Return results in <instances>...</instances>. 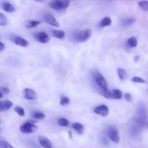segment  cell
Instances as JSON below:
<instances>
[{
	"mask_svg": "<svg viewBox=\"0 0 148 148\" xmlns=\"http://www.w3.org/2000/svg\"><path fill=\"white\" fill-rule=\"evenodd\" d=\"M70 4L69 0H51L49 2V7L55 10H64L67 8Z\"/></svg>",
	"mask_w": 148,
	"mask_h": 148,
	"instance_id": "obj_1",
	"label": "cell"
},
{
	"mask_svg": "<svg viewBox=\"0 0 148 148\" xmlns=\"http://www.w3.org/2000/svg\"><path fill=\"white\" fill-rule=\"evenodd\" d=\"M147 117V112L145 106L143 104H140L137 109V117L136 121L140 126H143L146 121Z\"/></svg>",
	"mask_w": 148,
	"mask_h": 148,
	"instance_id": "obj_2",
	"label": "cell"
},
{
	"mask_svg": "<svg viewBox=\"0 0 148 148\" xmlns=\"http://www.w3.org/2000/svg\"><path fill=\"white\" fill-rule=\"evenodd\" d=\"M91 36V30L90 29L79 31L75 33V40L77 42H85Z\"/></svg>",
	"mask_w": 148,
	"mask_h": 148,
	"instance_id": "obj_3",
	"label": "cell"
},
{
	"mask_svg": "<svg viewBox=\"0 0 148 148\" xmlns=\"http://www.w3.org/2000/svg\"><path fill=\"white\" fill-rule=\"evenodd\" d=\"M93 78L95 84L100 88V89L107 88V82L104 77L100 72H95L93 74Z\"/></svg>",
	"mask_w": 148,
	"mask_h": 148,
	"instance_id": "obj_4",
	"label": "cell"
},
{
	"mask_svg": "<svg viewBox=\"0 0 148 148\" xmlns=\"http://www.w3.org/2000/svg\"><path fill=\"white\" fill-rule=\"evenodd\" d=\"M107 135L109 137L110 140L115 143H119L120 140L119 133L116 128L114 127H111L107 130Z\"/></svg>",
	"mask_w": 148,
	"mask_h": 148,
	"instance_id": "obj_5",
	"label": "cell"
},
{
	"mask_svg": "<svg viewBox=\"0 0 148 148\" xmlns=\"http://www.w3.org/2000/svg\"><path fill=\"white\" fill-rule=\"evenodd\" d=\"M36 130H37V127L31 122L25 123L20 127V132L23 134H30V133L34 132Z\"/></svg>",
	"mask_w": 148,
	"mask_h": 148,
	"instance_id": "obj_6",
	"label": "cell"
},
{
	"mask_svg": "<svg viewBox=\"0 0 148 148\" xmlns=\"http://www.w3.org/2000/svg\"><path fill=\"white\" fill-rule=\"evenodd\" d=\"M94 112L96 114H98V115L101 116L103 117H106L108 116V108L106 105H101L95 107L93 110Z\"/></svg>",
	"mask_w": 148,
	"mask_h": 148,
	"instance_id": "obj_7",
	"label": "cell"
},
{
	"mask_svg": "<svg viewBox=\"0 0 148 148\" xmlns=\"http://www.w3.org/2000/svg\"><path fill=\"white\" fill-rule=\"evenodd\" d=\"M43 19H44L45 22L49 24L50 25L54 26V27H59V24L57 22V20L55 19L54 17L50 14H46L43 16Z\"/></svg>",
	"mask_w": 148,
	"mask_h": 148,
	"instance_id": "obj_8",
	"label": "cell"
},
{
	"mask_svg": "<svg viewBox=\"0 0 148 148\" xmlns=\"http://www.w3.org/2000/svg\"><path fill=\"white\" fill-rule=\"evenodd\" d=\"M39 144L43 148H52V145L49 138L43 135H40L38 137Z\"/></svg>",
	"mask_w": 148,
	"mask_h": 148,
	"instance_id": "obj_9",
	"label": "cell"
},
{
	"mask_svg": "<svg viewBox=\"0 0 148 148\" xmlns=\"http://www.w3.org/2000/svg\"><path fill=\"white\" fill-rule=\"evenodd\" d=\"M35 38L38 41L42 43H46L49 41V36L44 32L36 33L35 35Z\"/></svg>",
	"mask_w": 148,
	"mask_h": 148,
	"instance_id": "obj_10",
	"label": "cell"
},
{
	"mask_svg": "<svg viewBox=\"0 0 148 148\" xmlns=\"http://www.w3.org/2000/svg\"><path fill=\"white\" fill-rule=\"evenodd\" d=\"M12 40V41L14 42L16 45L22 46V47H27L29 45L28 42H27L25 39L23 38L20 37V36H14Z\"/></svg>",
	"mask_w": 148,
	"mask_h": 148,
	"instance_id": "obj_11",
	"label": "cell"
},
{
	"mask_svg": "<svg viewBox=\"0 0 148 148\" xmlns=\"http://www.w3.org/2000/svg\"><path fill=\"white\" fill-rule=\"evenodd\" d=\"M24 97L27 100H34L36 99L37 95L34 90L30 88H25L24 90Z\"/></svg>",
	"mask_w": 148,
	"mask_h": 148,
	"instance_id": "obj_12",
	"label": "cell"
},
{
	"mask_svg": "<svg viewBox=\"0 0 148 148\" xmlns=\"http://www.w3.org/2000/svg\"><path fill=\"white\" fill-rule=\"evenodd\" d=\"M1 9L7 12H13L15 11V8L14 7V6L7 1H3L1 4Z\"/></svg>",
	"mask_w": 148,
	"mask_h": 148,
	"instance_id": "obj_13",
	"label": "cell"
},
{
	"mask_svg": "<svg viewBox=\"0 0 148 148\" xmlns=\"http://www.w3.org/2000/svg\"><path fill=\"white\" fill-rule=\"evenodd\" d=\"M13 103L10 101H0V111H4L8 110L12 106Z\"/></svg>",
	"mask_w": 148,
	"mask_h": 148,
	"instance_id": "obj_14",
	"label": "cell"
},
{
	"mask_svg": "<svg viewBox=\"0 0 148 148\" xmlns=\"http://www.w3.org/2000/svg\"><path fill=\"white\" fill-rule=\"evenodd\" d=\"M72 128L75 130L76 132H77L78 134H82L84 132V130H85V127L82 124H79V123H74L72 124Z\"/></svg>",
	"mask_w": 148,
	"mask_h": 148,
	"instance_id": "obj_15",
	"label": "cell"
},
{
	"mask_svg": "<svg viewBox=\"0 0 148 148\" xmlns=\"http://www.w3.org/2000/svg\"><path fill=\"white\" fill-rule=\"evenodd\" d=\"M99 92L100 93H101V95H103V97H105V98H112V93H111V92L108 89V88L101 89Z\"/></svg>",
	"mask_w": 148,
	"mask_h": 148,
	"instance_id": "obj_16",
	"label": "cell"
},
{
	"mask_svg": "<svg viewBox=\"0 0 148 148\" xmlns=\"http://www.w3.org/2000/svg\"><path fill=\"white\" fill-rule=\"evenodd\" d=\"M112 93V98L116 100H120L122 98V92L120 90L116 89L111 92Z\"/></svg>",
	"mask_w": 148,
	"mask_h": 148,
	"instance_id": "obj_17",
	"label": "cell"
},
{
	"mask_svg": "<svg viewBox=\"0 0 148 148\" xmlns=\"http://www.w3.org/2000/svg\"><path fill=\"white\" fill-rule=\"evenodd\" d=\"M117 73H118L119 77V79H121V80H124V79L127 77V74L124 69L118 68V69H117Z\"/></svg>",
	"mask_w": 148,
	"mask_h": 148,
	"instance_id": "obj_18",
	"label": "cell"
},
{
	"mask_svg": "<svg viewBox=\"0 0 148 148\" xmlns=\"http://www.w3.org/2000/svg\"><path fill=\"white\" fill-rule=\"evenodd\" d=\"M111 24V19L110 17H104L102 20H101V23H100V26L101 27H106V26H109Z\"/></svg>",
	"mask_w": 148,
	"mask_h": 148,
	"instance_id": "obj_19",
	"label": "cell"
},
{
	"mask_svg": "<svg viewBox=\"0 0 148 148\" xmlns=\"http://www.w3.org/2000/svg\"><path fill=\"white\" fill-rule=\"evenodd\" d=\"M127 44L130 48H134L137 46V40L135 37H131L127 40Z\"/></svg>",
	"mask_w": 148,
	"mask_h": 148,
	"instance_id": "obj_20",
	"label": "cell"
},
{
	"mask_svg": "<svg viewBox=\"0 0 148 148\" xmlns=\"http://www.w3.org/2000/svg\"><path fill=\"white\" fill-rule=\"evenodd\" d=\"M135 21V19L132 18V17H128V18H126L124 21L122 22V25L124 27H129L131 25H132L133 23Z\"/></svg>",
	"mask_w": 148,
	"mask_h": 148,
	"instance_id": "obj_21",
	"label": "cell"
},
{
	"mask_svg": "<svg viewBox=\"0 0 148 148\" xmlns=\"http://www.w3.org/2000/svg\"><path fill=\"white\" fill-rule=\"evenodd\" d=\"M138 5L144 11H148V0H142L139 1Z\"/></svg>",
	"mask_w": 148,
	"mask_h": 148,
	"instance_id": "obj_22",
	"label": "cell"
},
{
	"mask_svg": "<svg viewBox=\"0 0 148 148\" xmlns=\"http://www.w3.org/2000/svg\"><path fill=\"white\" fill-rule=\"evenodd\" d=\"M53 37H55V38L62 39L64 38L65 33H64V32L62 31V30H53Z\"/></svg>",
	"mask_w": 148,
	"mask_h": 148,
	"instance_id": "obj_23",
	"label": "cell"
},
{
	"mask_svg": "<svg viewBox=\"0 0 148 148\" xmlns=\"http://www.w3.org/2000/svg\"><path fill=\"white\" fill-rule=\"evenodd\" d=\"M40 23V21H35V20H30V21H27L26 23V27L28 28H32V27H35Z\"/></svg>",
	"mask_w": 148,
	"mask_h": 148,
	"instance_id": "obj_24",
	"label": "cell"
},
{
	"mask_svg": "<svg viewBox=\"0 0 148 148\" xmlns=\"http://www.w3.org/2000/svg\"><path fill=\"white\" fill-rule=\"evenodd\" d=\"M58 124L61 127H68L69 126V121L67 119L64 118H61L59 119V121H58Z\"/></svg>",
	"mask_w": 148,
	"mask_h": 148,
	"instance_id": "obj_25",
	"label": "cell"
},
{
	"mask_svg": "<svg viewBox=\"0 0 148 148\" xmlns=\"http://www.w3.org/2000/svg\"><path fill=\"white\" fill-rule=\"evenodd\" d=\"M0 148H14L11 145L4 140L0 141Z\"/></svg>",
	"mask_w": 148,
	"mask_h": 148,
	"instance_id": "obj_26",
	"label": "cell"
},
{
	"mask_svg": "<svg viewBox=\"0 0 148 148\" xmlns=\"http://www.w3.org/2000/svg\"><path fill=\"white\" fill-rule=\"evenodd\" d=\"M7 24V18H6V17L2 14V13H0V25L4 26Z\"/></svg>",
	"mask_w": 148,
	"mask_h": 148,
	"instance_id": "obj_27",
	"label": "cell"
},
{
	"mask_svg": "<svg viewBox=\"0 0 148 148\" xmlns=\"http://www.w3.org/2000/svg\"><path fill=\"white\" fill-rule=\"evenodd\" d=\"M14 110H15V111L17 113V114L19 116H25V110L21 106H17Z\"/></svg>",
	"mask_w": 148,
	"mask_h": 148,
	"instance_id": "obj_28",
	"label": "cell"
},
{
	"mask_svg": "<svg viewBox=\"0 0 148 148\" xmlns=\"http://www.w3.org/2000/svg\"><path fill=\"white\" fill-rule=\"evenodd\" d=\"M60 105L61 106H66L67 105V104L69 103V99L68 97H66V96H64V97H62L60 99Z\"/></svg>",
	"mask_w": 148,
	"mask_h": 148,
	"instance_id": "obj_29",
	"label": "cell"
},
{
	"mask_svg": "<svg viewBox=\"0 0 148 148\" xmlns=\"http://www.w3.org/2000/svg\"><path fill=\"white\" fill-rule=\"evenodd\" d=\"M33 118L36 119H43L45 118V115L43 114V113L36 112L33 114Z\"/></svg>",
	"mask_w": 148,
	"mask_h": 148,
	"instance_id": "obj_30",
	"label": "cell"
},
{
	"mask_svg": "<svg viewBox=\"0 0 148 148\" xmlns=\"http://www.w3.org/2000/svg\"><path fill=\"white\" fill-rule=\"evenodd\" d=\"M132 81L134 82H137V83H145V79H143L141 77H133Z\"/></svg>",
	"mask_w": 148,
	"mask_h": 148,
	"instance_id": "obj_31",
	"label": "cell"
},
{
	"mask_svg": "<svg viewBox=\"0 0 148 148\" xmlns=\"http://www.w3.org/2000/svg\"><path fill=\"white\" fill-rule=\"evenodd\" d=\"M0 92H2L3 94H7L10 92V89L8 88H6V87H1Z\"/></svg>",
	"mask_w": 148,
	"mask_h": 148,
	"instance_id": "obj_32",
	"label": "cell"
},
{
	"mask_svg": "<svg viewBox=\"0 0 148 148\" xmlns=\"http://www.w3.org/2000/svg\"><path fill=\"white\" fill-rule=\"evenodd\" d=\"M124 98H125L126 101H127L128 102H131L132 100V95H130V93H126L125 95H124Z\"/></svg>",
	"mask_w": 148,
	"mask_h": 148,
	"instance_id": "obj_33",
	"label": "cell"
},
{
	"mask_svg": "<svg viewBox=\"0 0 148 148\" xmlns=\"http://www.w3.org/2000/svg\"><path fill=\"white\" fill-rule=\"evenodd\" d=\"M4 43H3L2 42H1V43H0V51H2L4 50Z\"/></svg>",
	"mask_w": 148,
	"mask_h": 148,
	"instance_id": "obj_34",
	"label": "cell"
},
{
	"mask_svg": "<svg viewBox=\"0 0 148 148\" xmlns=\"http://www.w3.org/2000/svg\"><path fill=\"white\" fill-rule=\"evenodd\" d=\"M35 1H38V2H43V1H44V0H35Z\"/></svg>",
	"mask_w": 148,
	"mask_h": 148,
	"instance_id": "obj_35",
	"label": "cell"
},
{
	"mask_svg": "<svg viewBox=\"0 0 148 148\" xmlns=\"http://www.w3.org/2000/svg\"><path fill=\"white\" fill-rule=\"evenodd\" d=\"M106 1H114V0H106Z\"/></svg>",
	"mask_w": 148,
	"mask_h": 148,
	"instance_id": "obj_36",
	"label": "cell"
},
{
	"mask_svg": "<svg viewBox=\"0 0 148 148\" xmlns=\"http://www.w3.org/2000/svg\"><path fill=\"white\" fill-rule=\"evenodd\" d=\"M147 128H148V121L147 122Z\"/></svg>",
	"mask_w": 148,
	"mask_h": 148,
	"instance_id": "obj_37",
	"label": "cell"
}]
</instances>
